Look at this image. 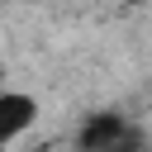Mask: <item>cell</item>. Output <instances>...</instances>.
Segmentation results:
<instances>
[{
  "label": "cell",
  "instance_id": "cell-1",
  "mask_svg": "<svg viewBox=\"0 0 152 152\" xmlns=\"http://www.w3.org/2000/svg\"><path fill=\"white\" fill-rule=\"evenodd\" d=\"M76 147L81 152H128V124H124V114H114V109L90 114L76 128Z\"/></svg>",
  "mask_w": 152,
  "mask_h": 152
},
{
  "label": "cell",
  "instance_id": "cell-2",
  "mask_svg": "<svg viewBox=\"0 0 152 152\" xmlns=\"http://www.w3.org/2000/svg\"><path fill=\"white\" fill-rule=\"evenodd\" d=\"M33 124H38V100L28 90H0V147L24 138Z\"/></svg>",
  "mask_w": 152,
  "mask_h": 152
},
{
  "label": "cell",
  "instance_id": "cell-3",
  "mask_svg": "<svg viewBox=\"0 0 152 152\" xmlns=\"http://www.w3.org/2000/svg\"><path fill=\"white\" fill-rule=\"evenodd\" d=\"M128 152H142V147H128Z\"/></svg>",
  "mask_w": 152,
  "mask_h": 152
}]
</instances>
